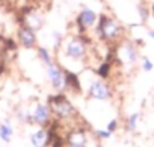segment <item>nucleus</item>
<instances>
[{
    "instance_id": "1",
    "label": "nucleus",
    "mask_w": 154,
    "mask_h": 147,
    "mask_svg": "<svg viewBox=\"0 0 154 147\" xmlns=\"http://www.w3.org/2000/svg\"><path fill=\"white\" fill-rule=\"evenodd\" d=\"M95 35L100 43L118 44L125 40V29L116 18L109 17L106 14H100L95 23Z\"/></svg>"
},
{
    "instance_id": "2",
    "label": "nucleus",
    "mask_w": 154,
    "mask_h": 147,
    "mask_svg": "<svg viewBox=\"0 0 154 147\" xmlns=\"http://www.w3.org/2000/svg\"><path fill=\"white\" fill-rule=\"evenodd\" d=\"M47 106L50 108V112L54 118L60 120L63 124H69L79 115L77 109L71 103V100L66 97L65 93H53L47 97Z\"/></svg>"
},
{
    "instance_id": "3",
    "label": "nucleus",
    "mask_w": 154,
    "mask_h": 147,
    "mask_svg": "<svg viewBox=\"0 0 154 147\" xmlns=\"http://www.w3.org/2000/svg\"><path fill=\"white\" fill-rule=\"evenodd\" d=\"M62 55L68 59L72 61L75 64H82L85 67H88V58H89V46L86 44V41L83 40L82 35L74 34L71 37H68L63 43L59 44Z\"/></svg>"
},
{
    "instance_id": "4",
    "label": "nucleus",
    "mask_w": 154,
    "mask_h": 147,
    "mask_svg": "<svg viewBox=\"0 0 154 147\" xmlns=\"http://www.w3.org/2000/svg\"><path fill=\"white\" fill-rule=\"evenodd\" d=\"M113 87L109 84V81H103L100 78H95L91 81L89 87L86 88V94L92 100H110L113 99Z\"/></svg>"
},
{
    "instance_id": "5",
    "label": "nucleus",
    "mask_w": 154,
    "mask_h": 147,
    "mask_svg": "<svg viewBox=\"0 0 154 147\" xmlns=\"http://www.w3.org/2000/svg\"><path fill=\"white\" fill-rule=\"evenodd\" d=\"M20 26H27L29 29L38 32L44 26V17L35 6H26L21 9V14L17 17Z\"/></svg>"
},
{
    "instance_id": "6",
    "label": "nucleus",
    "mask_w": 154,
    "mask_h": 147,
    "mask_svg": "<svg viewBox=\"0 0 154 147\" xmlns=\"http://www.w3.org/2000/svg\"><path fill=\"white\" fill-rule=\"evenodd\" d=\"M47 68V79L51 85V88L56 93H66V85H65V73H63V67L60 64H56L54 61L48 65H45Z\"/></svg>"
},
{
    "instance_id": "7",
    "label": "nucleus",
    "mask_w": 154,
    "mask_h": 147,
    "mask_svg": "<svg viewBox=\"0 0 154 147\" xmlns=\"http://www.w3.org/2000/svg\"><path fill=\"white\" fill-rule=\"evenodd\" d=\"M118 58L121 59L122 65H134L139 59V47L134 44V41L130 40H122L118 44Z\"/></svg>"
},
{
    "instance_id": "8",
    "label": "nucleus",
    "mask_w": 154,
    "mask_h": 147,
    "mask_svg": "<svg viewBox=\"0 0 154 147\" xmlns=\"http://www.w3.org/2000/svg\"><path fill=\"white\" fill-rule=\"evenodd\" d=\"M97 20H98V15H97L95 11H92L89 8H83L79 12V15L75 17L77 34H88V30L95 26Z\"/></svg>"
},
{
    "instance_id": "9",
    "label": "nucleus",
    "mask_w": 154,
    "mask_h": 147,
    "mask_svg": "<svg viewBox=\"0 0 154 147\" xmlns=\"http://www.w3.org/2000/svg\"><path fill=\"white\" fill-rule=\"evenodd\" d=\"M30 115H32V124L39 126V127H47V124L53 118L47 103H36L33 109L30 111Z\"/></svg>"
},
{
    "instance_id": "10",
    "label": "nucleus",
    "mask_w": 154,
    "mask_h": 147,
    "mask_svg": "<svg viewBox=\"0 0 154 147\" xmlns=\"http://www.w3.org/2000/svg\"><path fill=\"white\" fill-rule=\"evenodd\" d=\"M17 41H18V46L26 50H32L38 46L36 32L29 29L27 26H20L17 29Z\"/></svg>"
},
{
    "instance_id": "11",
    "label": "nucleus",
    "mask_w": 154,
    "mask_h": 147,
    "mask_svg": "<svg viewBox=\"0 0 154 147\" xmlns=\"http://www.w3.org/2000/svg\"><path fill=\"white\" fill-rule=\"evenodd\" d=\"M63 73H65V85H66V93H72V94H82L83 93V85L82 81L79 78L75 71L63 67Z\"/></svg>"
},
{
    "instance_id": "12",
    "label": "nucleus",
    "mask_w": 154,
    "mask_h": 147,
    "mask_svg": "<svg viewBox=\"0 0 154 147\" xmlns=\"http://www.w3.org/2000/svg\"><path fill=\"white\" fill-rule=\"evenodd\" d=\"M115 70H116V68L113 67V64L109 62V61H106V59L100 61V62L97 64V67L92 68L94 75H95L97 78L103 79V81H110V79L113 78V71H115Z\"/></svg>"
},
{
    "instance_id": "13",
    "label": "nucleus",
    "mask_w": 154,
    "mask_h": 147,
    "mask_svg": "<svg viewBox=\"0 0 154 147\" xmlns=\"http://www.w3.org/2000/svg\"><path fill=\"white\" fill-rule=\"evenodd\" d=\"M30 144L33 147H48V132L47 127H38L30 135Z\"/></svg>"
},
{
    "instance_id": "14",
    "label": "nucleus",
    "mask_w": 154,
    "mask_h": 147,
    "mask_svg": "<svg viewBox=\"0 0 154 147\" xmlns=\"http://www.w3.org/2000/svg\"><path fill=\"white\" fill-rule=\"evenodd\" d=\"M139 118H140V114H139V112H133V114H130V115L125 118L124 129H125L127 132H130V133L136 132V129H137V123H139Z\"/></svg>"
},
{
    "instance_id": "15",
    "label": "nucleus",
    "mask_w": 154,
    "mask_h": 147,
    "mask_svg": "<svg viewBox=\"0 0 154 147\" xmlns=\"http://www.w3.org/2000/svg\"><path fill=\"white\" fill-rule=\"evenodd\" d=\"M12 135H14V129L9 124V120H6L5 123H0V139L5 142H9Z\"/></svg>"
},
{
    "instance_id": "16",
    "label": "nucleus",
    "mask_w": 154,
    "mask_h": 147,
    "mask_svg": "<svg viewBox=\"0 0 154 147\" xmlns=\"http://www.w3.org/2000/svg\"><path fill=\"white\" fill-rule=\"evenodd\" d=\"M35 50H36V56L41 59V62H42L44 65H48V64L53 62V56H51V53H50V50H48L47 47H44V46H36Z\"/></svg>"
},
{
    "instance_id": "17",
    "label": "nucleus",
    "mask_w": 154,
    "mask_h": 147,
    "mask_svg": "<svg viewBox=\"0 0 154 147\" xmlns=\"http://www.w3.org/2000/svg\"><path fill=\"white\" fill-rule=\"evenodd\" d=\"M118 129H119V120H118V118H112V120L106 124V130L110 132V133H115Z\"/></svg>"
},
{
    "instance_id": "18",
    "label": "nucleus",
    "mask_w": 154,
    "mask_h": 147,
    "mask_svg": "<svg viewBox=\"0 0 154 147\" xmlns=\"http://www.w3.org/2000/svg\"><path fill=\"white\" fill-rule=\"evenodd\" d=\"M94 135H95L98 139H109V138L112 136V133L107 132L106 129H97V130H94Z\"/></svg>"
},
{
    "instance_id": "19",
    "label": "nucleus",
    "mask_w": 154,
    "mask_h": 147,
    "mask_svg": "<svg viewBox=\"0 0 154 147\" xmlns=\"http://www.w3.org/2000/svg\"><path fill=\"white\" fill-rule=\"evenodd\" d=\"M152 68H154L152 61L148 59V58H143V59H142V70H143V71H151Z\"/></svg>"
},
{
    "instance_id": "20",
    "label": "nucleus",
    "mask_w": 154,
    "mask_h": 147,
    "mask_svg": "<svg viewBox=\"0 0 154 147\" xmlns=\"http://www.w3.org/2000/svg\"><path fill=\"white\" fill-rule=\"evenodd\" d=\"M139 14H140L142 21H146V18H148V9H146V8H143V6L140 5V6H139Z\"/></svg>"
},
{
    "instance_id": "21",
    "label": "nucleus",
    "mask_w": 154,
    "mask_h": 147,
    "mask_svg": "<svg viewBox=\"0 0 154 147\" xmlns=\"http://www.w3.org/2000/svg\"><path fill=\"white\" fill-rule=\"evenodd\" d=\"M148 35H149V38L154 40V29H149V30H148Z\"/></svg>"
},
{
    "instance_id": "22",
    "label": "nucleus",
    "mask_w": 154,
    "mask_h": 147,
    "mask_svg": "<svg viewBox=\"0 0 154 147\" xmlns=\"http://www.w3.org/2000/svg\"><path fill=\"white\" fill-rule=\"evenodd\" d=\"M151 14H152V18H154V5L151 6Z\"/></svg>"
}]
</instances>
